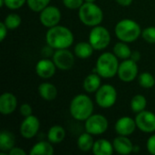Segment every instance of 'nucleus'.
Instances as JSON below:
<instances>
[{"instance_id":"obj_22","label":"nucleus","mask_w":155,"mask_h":155,"mask_svg":"<svg viewBox=\"0 0 155 155\" xmlns=\"http://www.w3.org/2000/svg\"><path fill=\"white\" fill-rule=\"evenodd\" d=\"M31 155H53L54 150L53 143L47 141H40L33 145L29 153Z\"/></svg>"},{"instance_id":"obj_6","label":"nucleus","mask_w":155,"mask_h":155,"mask_svg":"<svg viewBox=\"0 0 155 155\" xmlns=\"http://www.w3.org/2000/svg\"><path fill=\"white\" fill-rule=\"evenodd\" d=\"M117 101V91L112 84H102L95 93V102L99 107L108 109L113 107Z\"/></svg>"},{"instance_id":"obj_28","label":"nucleus","mask_w":155,"mask_h":155,"mask_svg":"<svg viewBox=\"0 0 155 155\" xmlns=\"http://www.w3.org/2000/svg\"><path fill=\"white\" fill-rule=\"evenodd\" d=\"M138 83L143 88H152L155 85V76L149 72H143L138 75Z\"/></svg>"},{"instance_id":"obj_8","label":"nucleus","mask_w":155,"mask_h":155,"mask_svg":"<svg viewBox=\"0 0 155 155\" xmlns=\"http://www.w3.org/2000/svg\"><path fill=\"white\" fill-rule=\"evenodd\" d=\"M108 127L109 122L107 118L100 114H93L88 119L84 121L85 132L93 134L94 136L104 134L107 131Z\"/></svg>"},{"instance_id":"obj_20","label":"nucleus","mask_w":155,"mask_h":155,"mask_svg":"<svg viewBox=\"0 0 155 155\" xmlns=\"http://www.w3.org/2000/svg\"><path fill=\"white\" fill-rule=\"evenodd\" d=\"M38 94L42 99L45 101H53L57 97L58 91L54 84L45 82L38 86Z\"/></svg>"},{"instance_id":"obj_10","label":"nucleus","mask_w":155,"mask_h":155,"mask_svg":"<svg viewBox=\"0 0 155 155\" xmlns=\"http://www.w3.org/2000/svg\"><path fill=\"white\" fill-rule=\"evenodd\" d=\"M53 61L59 70L68 71L74 64V54L68 48L57 49L53 54Z\"/></svg>"},{"instance_id":"obj_36","label":"nucleus","mask_w":155,"mask_h":155,"mask_svg":"<svg viewBox=\"0 0 155 155\" xmlns=\"http://www.w3.org/2000/svg\"><path fill=\"white\" fill-rule=\"evenodd\" d=\"M7 30H8V28L6 27L5 23L1 22L0 23V41L1 42H3L5 38V36L7 35Z\"/></svg>"},{"instance_id":"obj_2","label":"nucleus","mask_w":155,"mask_h":155,"mask_svg":"<svg viewBox=\"0 0 155 155\" xmlns=\"http://www.w3.org/2000/svg\"><path fill=\"white\" fill-rule=\"evenodd\" d=\"M69 112L71 116L76 121L84 122L93 114L94 102L87 94H79L72 99Z\"/></svg>"},{"instance_id":"obj_32","label":"nucleus","mask_w":155,"mask_h":155,"mask_svg":"<svg viewBox=\"0 0 155 155\" xmlns=\"http://www.w3.org/2000/svg\"><path fill=\"white\" fill-rule=\"evenodd\" d=\"M25 4H26V0H5V5L11 10L19 9Z\"/></svg>"},{"instance_id":"obj_35","label":"nucleus","mask_w":155,"mask_h":155,"mask_svg":"<svg viewBox=\"0 0 155 155\" xmlns=\"http://www.w3.org/2000/svg\"><path fill=\"white\" fill-rule=\"evenodd\" d=\"M146 148L149 153H151L152 155H155V134H152L146 143Z\"/></svg>"},{"instance_id":"obj_21","label":"nucleus","mask_w":155,"mask_h":155,"mask_svg":"<svg viewBox=\"0 0 155 155\" xmlns=\"http://www.w3.org/2000/svg\"><path fill=\"white\" fill-rule=\"evenodd\" d=\"M66 136L65 130L61 125H53L47 132V140L53 144L61 143Z\"/></svg>"},{"instance_id":"obj_9","label":"nucleus","mask_w":155,"mask_h":155,"mask_svg":"<svg viewBox=\"0 0 155 155\" xmlns=\"http://www.w3.org/2000/svg\"><path fill=\"white\" fill-rule=\"evenodd\" d=\"M138 72L139 67L137 62L129 58L123 60V62L120 63L117 75L121 81L124 83H131L138 76Z\"/></svg>"},{"instance_id":"obj_13","label":"nucleus","mask_w":155,"mask_h":155,"mask_svg":"<svg viewBox=\"0 0 155 155\" xmlns=\"http://www.w3.org/2000/svg\"><path fill=\"white\" fill-rule=\"evenodd\" d=\"M137 128L146 134H153L155 132V114L151 111L143 110L135 116Z\"/></svg>"},{"instance_id":"obj_31","label":"nucleus","mask_w":155,"mask_h":155,"mask_svg":"<svg viewBox=\"0 0 155 155\" xmlns=\"http://www.w3.org/2000/svg\"><path fill=\"white\" fill-rule=\"evenodd\" d=\"M149 44H155V26H148L142 31L141 35Z\"/></svg>"},{"instance_id":"obj_37","label":"nucleus","mask_w":155,"mask_h":155,"mask_svg":"<svg viewBox=\"0 0 155 155\" xmlns=\"http://www.w3.org/2000/svg\"><path fill=\"white\" fill-rule=\"evenodd\" d=\"M9 155H26V153L25 150H23L20 147H13L9 152H8Z\"/></svg>"},{"instance_id":"obj_16","label":"nucleus","mask_w":155,"mask_h":155,"mask_svg":"<svg viewBox=\"0 0 155 155\" xmlns=\"http://www.w3.org/2000/svg\"><path fill=\"white\" fill-rule=\"evenodd\" d=\"M17 107L16 96L12 94L5 92L0 96V113L3 115L12 114Z\"/></svg>"},{"instance_id":"obj_40","label":"nucleus","mask_w":155,"mask_h":155,"mask_svg":"<svg viewBox=\"0 0 155 155\" xmlns=\"http://www.w3.org/2000/svg\"><path fill=\"white\" fill-rule=\"evenodd\" d=\"M137 151H138V152L140 151V147L137 146V145H134V153H136Z\"/></svg>"},{"instance_id":"obj_5","label":"nucleus","mask_w":155,"mask_h":155,"mask_svg":"<svg viewBox=\"0 0 155 155\" xmlns=\"http://www.w3.org/2000/svg\"><path fill=\"white\" fill-rule=\"evenodd\" d=\"M78 16L80 21L86 26L99 25L104 19V12L102 8L94 3L84 2L78 9Z\"/></svg>"},{"instance_id":"obj_11","label":"nucleus","mask_w":155,"mask_h":155,"mask_svg":"<svg viewBox=\"0 0 155 155\" xmlns=\"http://www.w3.org/2000/svg\"><path fill=\"white\" fill-rule=\"evenodd\" d=\"M62 14L60 9L54 5H47L40 12L39 20L40 23L47 28L57 25L61 21Z\"/></svg>"},{"instance_id":"obj_25","label":"nucleus","mask_w":155,"mask_h":155,"mask_svg":"<svg viewBox=\"0 0 155 155\" xmlns=\"http://www.w3.org/2000/svg\"><path fill=\"white\" fill-rule=\"evenodd\" d=\"M94 135L85 132L82 134L78 139H77V147L80 151L82 152H90L92 151L94 144Z\"/></svg>"},{"instance_id":"obj_15","label":"nucleus","mask_w":155,"mask_h":155,"mask_svg":"<svg viewBox=\"0 0 155 155\" xmlns=\"http://www.w3.org/2000/svg\"><path fill=\"white\" fill-rule=\"evenodd\" d=\"M56 65L53 60L49 58L40 59L35 64V72L40 78L49 79L53 77L56 72Z\"/></svg>"},{"instance_id":"obj_43","label":"nucleus","mask_w":155,"mask_h":155,"mask_svg":"<svg viewBox=\"0 0 155 155\" xmlns=\"http://www.w3.org/2000/svg\"><path fill=\"white\" fill-rule=\"evenodd\" d=\"M154 76H155V75H154Z\"/></svg>"},{"instance_id":"obj_18","label":"nucleus","mask_w":155,"mask_h":155,"mask_svg":"<svg viewBox=\"0 0 155 155\" xmlns=\"http://www.w3.org/2000/svg\"><path fill=\"white\" fill-rule=\"evenodd\" d=\"M92 152L95 155H112L114 152V148L113 143L102 138L94 142Z\"/></svg>"},{"instance_id":"obj_38","label":"nucleus","mask_w":155,"mask_h":155,"mask_svg":"<svg viewBox=\"0 0 155 155\" xmlns=\"http://www.w3.org/2000/svg\"><path fill=\"white\" fill-rule=\"evenodd\" d=\"M115 1L121 6H129L132 5L134 0H115Z\"/></svg>"},{"instance_id":"obj_1","label":"nucleus","mask_w":155,"mask_h":155,"mask_svg":"<svg viewBox=\"0 0 155 155\" xmlns=\"http://www.w3.org/2000/svg\"><path fill=\"white\" fill-rule=\"evenodd\" d=\"M45 41L47 45L54 50L65 49L72 46L74 41V36L69 28L57 25L48 28L45 35Z\"/></svg>"},{"instance_id":"obj_23","label":"nucleus","mask_w":155,"mask_h":155,"mask_svg":"<svg viewBox=\"0 0 155 155\" xmlns=\"http://www.w3.org/2000/svg\"><path fill=\"white\" fill-rule=\"evenodd\" d=\"M15 137L10 131L3 130L0 134V151L7 153L15 147Z\"/></svg>"},{"instance_id":"obj_17","label":"nucleus","mask_w":155,"mask_h":155,"mask_svg":"<svg viewBox=\"0 0 155 155\" xmlns=\"http://www.w3.org/2000/svg\"><path fill=\"white\" fill-rule=\"evenodd\" d=\"M113 145L114 148V152L122 155L130 154L134 153V144L132 141L128 138V136L118 135L113 141Z\"/></svg>"},{"instance_id":"obj_39","label":"nucleus","mask_w":155,"mask_h":155,"mask_svg":"<svg viewBox=\"0 0 155 155\" xmlns=\"http://www.w3.org/2000/svg\"><path fill=\"white\" fill-rule=\"evenodd\" d=\"M131 59H133L135 62H139L141 59V54L138 51H134L131 55Z\"/></svg>"},{"instance_id":"obj_4","label":"nucleus","mask_w":155,"mask_h":155,"mask_svg":"<svg viewBox=\"0 0 155 155\" xmlns=\"http://www.w3.org/2000/svg\"><path fill=\"white\" fill-rule=\"evenodd\" d=\"M142 31L140 25L129 18L120 20L114 27V33L119 41L127 44L135 42L142 35Z\"/></svg>"},{"instance_id":"obj_3","label":"nucleus","mask_w":155,"mask_h":155,"mask_svg":"<svg viewBox=\"0 0 155 155\" xmlns=\"http://www.w3.org/2000/svg\"><path fill=\"white\" fill-rule=\"evenodd\" d=\"M118 59L119 58L114 53H103L96 60L94 72L97 73L102 78L104 79L114 77L117 74L120 64Z\"/></svg>"},{"instance_id":"obj_27","label":"nucleus","mask_w":155,"mask_h":155,"mask_svg":"<svg viewBox=\"0 0 155 155\" xmlns=\"http://www.w3.org/2000/svg\"><path fill=\"white\" fill-rule=\"evenodd\" d=\"M131 109L134 113L138 114L143 110H145L147 106V100L143 94H136L131 100Z\"/></svg>"},{"instance_id":"obj_14","label":"nucleus","mask_w":155,"mask_h":155,"mask_svg":"<svg viewBox=\"0 0 155 155\" xmlns=\"http://www.w3.org/2000/svg\"><path fill=\"white\" fill-rule=\"evenodd\" d=\"M136 128L137 125L135 119H133L130 116H123L119 118L114 124V130L116 134L118 135L123 136L132 135L136 130Z\"/></svg>"},{"instance_id":"obj_42","label":"nucleus","mask_w":155,"mask_h":155,"mask_svg":"<svg viewBox=\"0 0 155 155\" xmlns=\"http://www.w3.org/2000/svg\"><path fill=\"white\" fill-rule=\"evenodd\" d=\"M96 0H84V2H89V3H94L95 2Z\"/></svg>"},{"instance_id":"obj_12","label":"nucleus","mask_w":155,"mask_h":155,"mask_svg":"<svg viewBox=\"0 0 155 155\" xmlns=\"http://www.w3.org/2000/svg\"><path fill=\"white\" fill-rule=\"evenodd\" d=\"M39 129H40L39 119L36 116L31 114L29 116L25 117V119L22 121L19 127V133L23 138L32 139L35 136H36Z\"/></svg>"},{"instance_id":"obj_33","label":"nucleus","mask_w":155,"mask_h":155,"mask_svg":"<svg viewBox=\"0 0 155 155\" xmlns=\"http://www.w3.org/2000/svg\"><path fill=\"white\" fill-rule=\"evenodd\" d=\"M84 3V0H63L64 5L71 10H75L79 9L83 4Z\"/></svg>"},{"instance_id":"obj_26","label":"nucleus","mask_w":155,"mask_h":155,"mask_svg":"<svg viewBox=\"0 0 155 155\" xmlns=\"http://www.w3.org/2000/svg\"><path fill=\"white\" fill-rule=\"evenodd\" d=\"M113 53H114L119 59L125 60V59L131 58V55H132L133 51L131 50V48L129 47V45H127V43L120 41V42L116 43V44L114 45Z\"/></svg>"},{"instance_id":"obj_19","label":"nucleus","mask_w":155,"mask_h":155,"mask_svg":"<svg viewBox=\"0 0 155 155\" xmlns=\"http://www.w3.org/2000/svg\"><path fill=\"white\" fill-rule=\"evenodd\" d=\"M101 79L102 77L97 73H93L88 74L83 83L84 90L88 94L96 93V91L101 87Z\"/></svg>"},{"instance_id":"obj_29","label":"nucleus","mask_w":155,"mask_h":155,"mask_svg":"<svg viewBox=\"0 0 155 155\" xmlns=\"http://www.w3.org/2000/svg\"><path fill=\"white\" fill-rule=\"evenodd\" d=\"M4 23L8 29L14 30V29H16L20 26V25L22 23V18L18 14L11 13L5 16Z\"/></svg>"},{"instance_id":"obj_41","label":"nucleus","mask_w":155,"mask_h":155,"mask_svg":"<svg viewBox=\"0 0 155 155\" xmlns=\"http://www.w3.org/2000/svg\"><path fill=\"white\" fill-rule=\"evenodd\" d=\"M5 5V0H0V6L3 7Z\"/></svg>"},{"instance_id":"obj_34","label":"nucleus","mask_w":155,"mask_h":155,"mask_svg":"<svg viewBox=\"0 0 155 155\" xmlns=\"http://www.w3.org/2000/svg\"><path fill=\"white\" fill-rule=\"evenodd\" d=\"M19 112H20V114L24 117H26V116H29L31 114H33V109H32V106L29 104H23L20 105L19 107Z\"/></svg>"},{"instance_id":"obj_24","label":"nucleus","mask_w":155,"mask_h":155,"mask_svg":"<svg viewBox=\"0 0 155 155\" xmlns=\"http://www.w3.org/2000/svg\"><path fill=\"white\" fill-rule=\"evenodd\" d=\"M94 47L89 42H80L75 45L74 48V54L80 59H87L93 55Z\"/></svg>"},{"instance_id":"obj_30","label":"nucleus","mask_w":155,"mask_h":155,"mask_svg":"<svg viewBox=\"0 0 155 155\" xmlns=\"http://www.w3.org/2000/svg\"><path fill=\"white\" fill-rule=\"evenodd\" d=\"M50 1L51 0H26V5L33 12L40 13L47 5H49Z\"/></svg>"},{"instance_id":"obj_7","label":"nucleus","mask_w":155,"mask_h":155,"mask_svg":"<svg viewBox=\"0 0 155 155\" xmlns=\"http://www.w3.org/2000/svg\"><path fill=\"white\" fill-rule=\"evenodd\" d=\"M88 39V42L92 45L94 50L101 51L105 49L110 45L111 35L107 28L99 25L92 28Z\"/></svg>"}]
</instances>
